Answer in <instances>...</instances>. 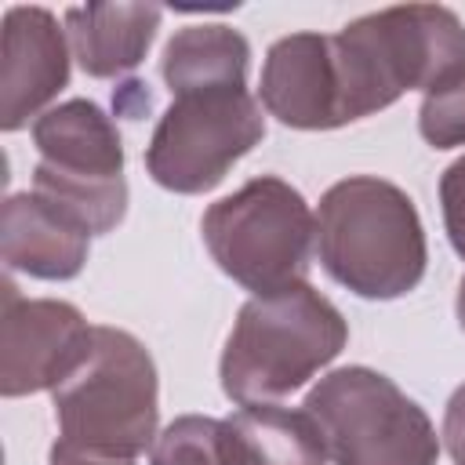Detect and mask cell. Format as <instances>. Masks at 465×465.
I'll use <instances>...</instances> for the list:
<instances>
[{
  "label": "cell",
  "instance_id": "obj_19",
  "mask_svg": "<svg viewBox=\"0 0 465 465\" xmlns=\"http://www.w3.org/2000/svg\"><path fill=\"white\" fill-rule=\"evenodd\" d=\"M443 447L454 465H465V381L450 392L443 407Z\"/></svg>",
  "mask_w": 465,
  "mask_h": 465
},
{
  "label": "cell",
  "instance_id": "obj_2",
  "mask_svg": "<svg viewBox=\"0 0 465 465\" xmlns=\"http://www.w3.org/2000/svg\"><path fill=\"white\" fill-rule=\"evenodd\" d=\"M316 254L334 283L367 302L411 294L429 265L414 200L378 174H349L320 196Z\"/></svg>",
  "mask_w": 465,
  "mask_h": 465
},
{
  "label": "cell",
  "instance_id": "obj_12",
  "mask_svg": "<svg viewBox=\"0 0 465 465\" xmlns=\"http://www.w3.org/2000/svg\"><path fill=\"white\" fill-rule=\"evenodd\" d=\"M91 232L36 193H11L0 211V258L7 272L73 280L87 265Z\"/></svg>",
  "mask_w": 465,
  "mask_h": 465
},
{
  "label": "cell",
  "instance_id": "obj_1",
  "mask_svg": "<svg viewBox=\"0 0 465 465\" xmlns=\"http://www.w3.org/2000/svg\"><path fill=\"white\" fill-rule=\"evenodd\" d=\"M345 120L389 109L407 91H436L465 73V25L443 4H400L331 33Z\"/></svg>",
  "mask_w": 465,
  "mask_h": 465
},
{
  "label": "cell",
  "instance_id": "obj_11",
  "mask_svg": "<svg viewBox=\"0 0 465 465\" xmlns=\"http://www.w3.org/2000/svg\"><path fill=\"white\" fill-rule=\"evenodd\" d=\"M65 84L69 44L58 18L47 7H7L0 51V127L7 134L22 131Z\"/></svg>",
  "mask_w": 465,
  "mask_h": 465
},
{
  "label": "cell",
  "instance_id": "obj_9",
  "mask_svg": "<svg viewBox=\"0 0 465 465\" xmlns=\"http://www.w3.org/2000/svg\"><path fill=\"white\" fill-rule=\"evenodd\" d=\"M94 327L73 302L25 298L4 280L0 312V392L7 400L54 392L91 356Z\"/></svg>",
  "mask_w": 465,
  "mask_h": 465
},
{
  "label": "cell",
  "instance_id": "obj_4",
  "mask_svg": "<svg viewBox=\"0 0 465 465\" xmlns=\"http://www.w3.org/2000/svg\"><path fill=\"white\" fill-rule=\"evenodd\" d=\"M58 440L134 458L153 450L160 425V381L149 349L120 327H94L91 356L54 389Z\"/></svg>",
  "mask_w": 465,
  "mask_h": 465
},
{
  "label": "cell",
  "instance_id": "obj_5",
  "mask_svg": "<svg viewBox=\"0 0 465 465\" xmlns=\"http://www.w3.org/2000/svg\"><path fill=\"white\" fill-rule=\"evenodd\" d=\"M203 243L214 265L251 294H276L305 283L316 247V214L305 196L262 174L203 211Z\"/></svg>",
  "mask_w": 465,
  "mask_h": 465
},
{
  "label": "cell",
  "instance_id": "obj_16",
  "mask_svg": "<svg viewBox=\"0 0 465 465\" xmlns=\"http://www.w3.org/2000/svg\"><path fill=\"white\" fill-rule=\"evenodd\" d=\"M149 465H232V440L225 418L182 414L153 443Z\"/></svg>",
  "mask_w": 465,
  "mask_h": 465
},
{
  "label": "cell",
  "instance_id": "obj_14",
  "mask_svg": "<svg viewBox=\"0 0 465 465\" xmlns=\"http://www.w3.org/2000/svg\"><path fill=\"white\" fill-rule=\"evenodd\" d=\"M251 44L240 29L222 22L185 25L178 29L160 58V76L174 98L196 91H222V87H247Z\"/></svg>",
  "mask_w": 465,
  "mask_h": 465
},
{
  "label": "cell",
  "instance_id": "obj_6",
  "mask_svg": "<svg viewBox=\"0 0 465 465\" xmlns=\"http://www.w3.org/2000/svg\"><path fill=\"white\" fill-rule=\"evenodd\" d=\"M302 407L334 465H436L440 458L429 414L374 367L352 363L323 374Z\"/></svg>",
  "mask_w": 465,
  "mask_h": 465
},
{
  "label": "cell",
  "instance_id": "obj_21",
  "mask_svg": "<svg viewBox=\"0 0 465 465\" xmlns=\"http://www.w3.org/2000/svg\"><path fill=\"white\" fill-rule=\"evenodd\" d=\"M454 312H458V323H461V331H465V276H461V283H458V302H454Z\"/></svg>",
  "mask_w": 465,
  "mask_h": 465
},
{
  "label": "cell",
  "instance_id": "obj_20",
  "mask_svg": "<svg viewBox=\"0 0 465 465\" xmlns=\"http://www.w3.org/2000/svg\"><path fill=\"white\" fill-rule=\"evenodd\" d=\"M47 465H138V461L134 458L102 454V450H87V447H76V443H65V440H54L51 454H47Z\"/></svg>",
  "mask_w": 465,
  "mask_h": 465
},
{
  "label": "cell",
  "instance_id": "obj_15",
  "mask_svg": "<svg viewBox=\"0 0 465 465\" xmlns=\"http://www.w3.org/2000/svg\"><path fill=\"white\" fill-rule=\"evenodd\" d=\"M232 465H327L316 421L280 403H251L225 418Z\"/></svg>",
  "mask_w": 465,
  "mask_h": 465
},
{
  "label": "cell",
  "instance_id": "obj_18",
  "mask_svg": "<svg viewBox=\"0 0 465 465\" xmlns=\"http://www.w3.org/2000/svg\"><path fill=\"white\" fill-rule=\"evenodd\" d=\"M440 211H443V229L458 258L465 262V156H458L443 174H440Z\"/></svg>",
  "mask_w": 465,
  "mask_h": 465
},
{
  "label": "cell",
  "instance_id": "obj_17",
  "mask_svg": "<svg viewBox=\"0 0 465 465\" xmlns=\"http://www.w3.org/2000/svg\"><path fill=\"white\" fill-rule=\"evenodd\" d=\"M418 131L432 149L465 145V73L429 91L418 105Z\"/></svg>",
  "mask_w": 465,
  "mask_h": 465
},
{
  "label": "cell",
  "instance_id": "obj_3",
  "mask_svg": "<svg viewBox=\"0 0 465 465\" xmlns=\"http://www.w3.org/2000/svg\"><path fill=\"white\" fill-rule=\"evenodd\" d=\"M349 341L341 309L316 287L298 283L276 294H251L225 338L218 378L240 403H280L316 378Z\"/></svg>",
  "mask_w": 465,
  "mask_h": 465
},
{
  "label": "cell",
  "instance_id": "obj_13",
  "mask_svg": "<svg viewBox=\"0 0 465 465\" xmlns=\"http://www.w3.org/2000/svg\"><path fill=\"white\" fill-rule=\"evenodd\" d=\"M160 18L156 4H76L65 11V36L87 76L113 80L145 62Z\"/></svg>",
  "mask_w": 465,
  "mask_h": 465
},
{
  "label": "cell",
  "instance_id": "obj_7",
  "mask_svg": "<svg viewBox=\"0 0 465 465\" xmlns=\"http://www.w3.org/2000/svg\"><path fill=\"white\" fill-rule=\"evenodd\" d=\"M33 193L65 211L91 236L113 232L127 214L124 142L113 116L91 98H69L33 120Z\"/></svg>",
  "mask_w": 465,
  "mask_h": 465
},
{
  "label": "cell",
  "instance_id": "obj_8",
  "mask_svg": "<svg viewBox=\"0 0 465 465\" xmlns=\"http://www.w3.org/2000/svg\"><path fill=\"white\" fill-rule=\"evenodd\" d=\"M265 138V116L247 87L174 98L145 145L149 178L182 196L211 193L229 167Z\"/></svg>",
  "mask_w": 465,
  "mask_h": 465
},
{
  "label": "cell",
  "instance_id": "obj_10",
  "mask_svg": "<svg viewBox=\"0 0 465 465\" xmlns=\"http://www.w3.org/2000/svg\"><path fill=\"white\" fill-rule=\"evenodd\" d=\"M258 98L269 116L294 131H334L345 127L341 80L327 33L280 36L262 62Z\"/></svg>",
  "mask_w": 465,
  "mask_h": 465
}]
</instances>
